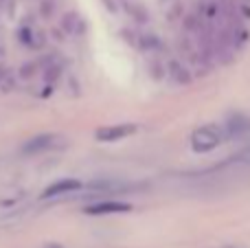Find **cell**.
<instances>
[{
    "label": "cell",
    "mask_w": 250,
    "mask_h": 248,
    "mask_svg": "<svg viewBox=\"0 0 250 248\" xmlns=\"http://www.w3.org/2000/svg\"><path fill=\"white\" fill-rule=\"evenodd\" d=\"M222 139H224V132L217 125H213V123L200 125L198 130H193V134H191V147L198 154H207V152H213V149L222 143Z\"/></svg>",
    "instance_id": "6da1fadb"
},
{
    "label": "cell",
    "mask_w": 250,
    "mask_h": 248,
    "mask_svg": "<svg viewBox=\"0 0 250 248\" xmlns=\"http://www.w3.org/2000/svg\"><path fill=\"white\" fill-rule=\"evenodd\" d=\"M136 132V125L134 123H117V125H105L97 130V141L101 143H117V141H123L127 136H132Z\"/></svg>",
    "instance_id": "7a4b0ae2"
},
{
    "label": "cell",
    "mask_w": 250,
    "mask_h": 248,
    "mask_svg": "<svg viewBox=\"0 0 250 248\" xmlns=\"http://www.w3.org/2000/svg\"><path fill=\"white\" fill-rule=\"evenodd\" d=\"M53 147H64V139L57 134H40L29 139L24 145H22V152L24 154H38V152H46V149Z\"/></svg>",
    "instance_id": "3957f363"
},
{
    "label": "cell",
    "mask_w": 250,
    "mask_h": 248,
    "mask_svg": "<svg viewBox=\"0 0 250 248\" xmlns=\"http://www.w3.org/2000/svg\"><path fill=\"white\" fill-rule=\"evenodd\" d=\"M82 187L83 185L79 183V180H75V178H62V180H57V183L48 185V187L44 189L42 196L44 198H57V196H66V193H75V191H79Z\"/></svg>",
    "instance_id": "277c9868"
},
{
    "label": "cell",
    "mask_w": 250,
    "mask_h": 248,
    "mask_svg": "<svg viewBox=\"0 0 250 248\" xmlns=\"http://www.w3.org/2000/svg\"><path fill=\"white\" fill-rule=\"evenodd\" d=\"M127 211H132V207L117 200H105V202H97V205L86 207L88 215H112V213H127Z\"/></svg>",
    "instance_id": "5b68a950"
},
{
    "label": "cell",
    "mask_w": 250,
    "mask_h": 248,
    "mask_svg": "<svg viewBox=\"0 0 250 248\" xmlns=\"http://www.w3.org/2000/svg\"><path fill=\"white\" fill-rule=\"evenodd\" d=\"M250 130V119L244 117V114H233L229 117V121L224 123V134L229 139H239Z\"/></svg>",
    "instance_id": "8992f818"
},
{
    "label": "cell",
    "mask_w": 250,
    "mask_h": 248,
    "mask_svg": "<svg viewBox=\"0 0 250 248\" xmlns=\"http://www.w3.org/2000/svg\"><path fill=\"white\" fill-rule=\"evenodd\" d=\"M167 68H169V75H171V79L176 83H189L191 82V73L180 64V62H176V60L169 62Z\"/></svg>",
    "instance_id": "52a82bcc"
},
{
    "label": "cell",
    "mask_w": 250,
    "mask_h": 248,
    "mask_svg": "<svg viewBox=\"0 0 250 248\" xmlns=\"http://www.w3.org/2000/svg\"><path fill=\"white\" fill-rule=\"evenodd\" d=\"M62 26H64V31L68 35H79L83 31V22L77 13H66L64 20H62Z\"/></svg>",
    "instance_id": "ba28073f"
},
{
    "label": "cell",
    "mask_w": 250,
    "mask_h": 248,
    "mask_svg": "<svg viewBox=\"0 0 250 248\" xmlns=\"http://www.w3.org/2000/svg\"><path fill=\"white\" fill-rule=\"evenodd\" d=\"M136 46L143 48V51H156V48L160 46V40L156 38V35H151V33H143V35H138Z\"/></svg>",
    "instance_id": "9c48e42d"
},
{
    "label": "cell",
    "mask_w": 250,
    "mask_h": 248,
    "mask_svg": "<svg viewBox=\"0 0 250 248\" xmlns=\"http://www.w3.org/2000/svg\"><path fill=\"white\" fill-rule=\"evenodd\" d=\"M127 11L132 13L136 20H141V22H145L147 20V13L143 11V7H136V4H127Z\"/></svg>",
    "instance_id": "30bf717a"
},
{
    "label": "cell",
    "mask_w": 250,
    "mask_h": 248,
    "mask_svg": "<svg viewBox=\"0 0 250 248\" xmlns=\"http://www.w3.org/2000/svg\"><path fill=\"white\" fill-rule=\"evenodd\" d=\"M53 9H55V2H53V0H44V2H42V13L46 18L53 13Z\"/></svg>",
    "instance_id": "8fae6325"
},
{
    "label": "cell",
    "mask_w": 250,
    "mask_h": 248,
    "mask_svg": "<svg viewBox=\"0 0 250 248\" xmlns=\"http://www.w3.org/2000/svg\"><path fill=\"white\" fill-rule=\"evenodd\" d=\"M35 68H38V66H35V64H26V66H22V77H31V75H33L35 73Z\"/></svg>",
    "instance_id": "7c38bea8"
}]
</instances>
